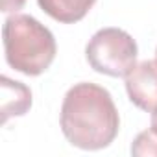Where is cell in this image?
I'll use <instances>...</instances> for the list:
<instances>
[{
    "mask_svg": "<svg viewBox=\"0 0 157 157\" xmlns=\"http://www.w3.org/2000/svg\"><path fill=\"white\" fill-rule=\"evenodd\" d=\"M41 10L54 21L63 24H74L82 21L96 0H37Z\"/></svg>",
    "mask_w": 157,
    "mask_h": 157,
    "instance_id": "8992f818",
    "label": "cell"
},
{
    "mask_svg": "<svg viewBox=\"0 0 157 157\" xmlns=\"http://www.w3.org/2000/svg\"><path fill=\"white\" fill-rule=\"evenodd\" d=\"M6 61L26 76L43 74L56 59L57 44L52 32L30 15H11L2 28Z\"/></svg>",
    "mask_w": 157,
    "mask_h": 157,
    "instance_id": "7a4b0ae2",
    "label": "cell"
},
{
    "mask_svg": "<svg viewBox=\"0 0 157 157\" xmlns=\"http://www.w3.org/2000/svg\"><path fill=\"white\" fill-rule=\"evenodd\" d=\"M61 131L82 150L107 148L118 135L120 117L107 89L83 82L70 87L61 105Z\"/></svg>",
    "mask_w": 157,
    "mask_h": 157,
    "instance_id": "6da1fadb",
    "label": "cell"
},
{
    "mask_svg": "<svg viewBox=\"0 0 157 157\" xmlns=\"http://www.w3.org/2000/svg\"><path fill=\"white\" fill-rule=\"evenodd\" d=\"M0 107H2V118L0 122L6 124L11 117H22L32 107V91L8 76L0 78Z\"/></svg>",
    "mask_w": 157,
    "mask_h": 157,
    "instance_id": "5b68a950",
    "label": "cell"
},
{
    "mask_svg": "<svg viewBox=\"0 0 157 157\" xmlns=\"http://www.w3.org/2000/svg\"><path fill=\"white\" fill-rule=\"evenodd\" d=\"M137 54L135 39L120 28L98 30L85 48V57L91 68L113 78H126L137 65Z\"/></svg>",
    "mask_w": 157,
    "mask_h": 157,
    "instance_id": "3957f363",
    "label": "cell"
},
{
    "mask_svg": "<svg viewBox=\"0 0 157 157\" xmlns=\"http://www.w3.org/2000/svg\"><path fill=\"white\" fill-rule=\"evenodd\" d=\"M26 4V0H2V11L4 13H17L22 10Z\"/></svg>",
    "mask_w": 157,
    "mask_h": 157,
    "instance_id": "ba28073f",
    "label": "cell"
},
{
    "mask_svg": "<svg viewBox=\"0 0 157 157\" xmlns=\"http://www.w3.org/2000/svg\"><path fill=\"white\" fill-rule=\"evenodd\" d=\"M131 155L135 157H157V131L155 129H146L140 131L133 144H131Z\"/></svg>",
    "mask_w": 157,
    "mask_h": 157,
    "instance_id": "52a82bcc",
    "label": "cell"
},
{
    "mask_svg": "<svg viewBox=\"0 0 157 157\" xmlns=\"http://www.w3.org/2000/svg\"><path fill=\"white\" fill-rule=\"evenodd\" d=\"M155 56H157V50H155Z\"/></svg>",
    "mask_w": 157,
    "mask_h": 157,
    "instance_id": "30bf717a",
    "label": "cell"
},
{
    "mask_svg": "<svg viewBox=\"0 0 157 157\" xmlns=\"http://www.w3.org/2000/svg\"><path fill=\"white\" fill-rule=\"evenodd\" d=\"M124 80L129 100L139 109L151 113L157 107V57L137 63Z\"/></svg>",
    "mask_w": 157,
    "mask_h": 157,
    "instance_id": "277c9868",
    "label": "cell"
},
{
    "mask_svg": "<svg viewBox=\"0 0 157 157\" xmlns=\"http://www.w3.org/2000/svg\"><path fill=\"white\" fill-rule=\"evenodd\" d=\"M151 129L157 131V107L151 111Z\"/></svg>",
    "mask_w": 157,
    "mask_h": 157,
    "instance_id": "9c48e42d",
    "label": "cell"
}]
</instances>
